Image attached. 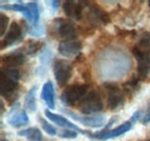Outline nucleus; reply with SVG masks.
I'll return each instance as SVG.
<instances>
[{
  "label": "nucleus",
  "instance_id": "f257e3e1",
  "mask_svg": "<svg viewBox=\"0 0 150 141\" xmlns=\"http://www.w3.org/2000/svg\"><path fill=\"white\" fill-rule=\"evenodd\" d=\"M132 53L137 63V76L143 80L150 73V36L143 37L132 49Z\"/></svg>",
  "mask_w": 150,
  "mask_h": 141
},
{
  "label": "nucleus",
  "instance_id": "f03ea898",
  "mask_svg": "<svg viewBox=\"0 0 150 141\" xmlns=\"http://www.w3.org/2000/svg\"><path fill=\"white\" fill-rule=\"evenodd\" d=\"M103 108H104V104H103L102 97L96 90L88 91V94L82 98V101L77 105L79 111L84 116L98 115L103 110Z\"/></svg>",
  "mask_w": 150,
  "mask_h": 141
},
{
  "label": "nucleus",
  "instance_id": "7ed1b4c3",
  "mask_svg": "<svg viewBox=\"0 0 150 141\" xmlns=\"http://www.w3.org/2000/svg\"><path fill=\"white\" fill-rule=\"evenodd\" d=\"M52 33L56 38L64 41H72L77 36L76 27L73 21L65 18H57L52 22Z\"/></svg>",
  "mask_w": 150,
  "mask_h": 141
},
{
  "label": "nucleus",
  "instance_id": "20e7f679",
  "mask_svg": "<svg viewBox=\"0 0 150 141\" xmlns=\"http://www.w3.org/2000/svg\"><path fill=\"white\" fill-rule=\"evenodd\" d=\"M88 94V85L87 83H75L65 89L60 96V101L65 106L79 105L82 98Z\"/></svg>",
  "mask_w": 150,
  "mask_h": 141
},
{
  "label": "nucleus",
  "instance_id": "39448f33",
  "mask_svg": "<svg viewBox=\"0 0 150 141\" xmlns=\"http://www.w3.org/2000/svg\"><path fill=\"white\" fill-rule=\"evenodd\" d=\"M53 74L59 87H65L73 74V65L68 60L56 59L53 63Z\"/></svg>",
  "mask_w": 150,
  "mask_h": 141
},
{
  "label": "nucleus",
  "instance_id": "423d86ee",
  "mask_svg": "<svg viewBox=\"0 0 150 141\" xmlns=\"http://www.w3.org/2000/svg\"><path fill=\"white\" fill-rule=\"evenodd\" d=\"M20 86L18 81H13L9 78H7L5 74L1 73L0 79V93L4 98L8 101L9 104H13L18 97H19Z\"/></svg>",
  "mask_w": 150,
  "mask_h": 141
},
{
  "label": "nucleus",
  "instance_id": "0eeeda50",
  "mask_svg": "<svg viewBox=\"0 0 150 141\" xmlns=\"http://www.w3.org/2000/svg\"><path fill=\"white\" fill-rule=\"evenodd\" d=\"M104 89L108 93V106L110 110H117L125 103V93L115 83H104Z\"/></svg>",
  "mask_w": 150,
  "mask_h": 141
},
{
  "label": "nucleus",
  "instance_id": "6e6552de",
  "mask_svg": "<svg viewBox=\"0 0 150 141\" xmlns=\"http://www.w3.org/2000/svg\"><path fill=\"white\" fill-rule=\"evenodd\" d=\"M23 41V29L19 22L14 21L11 23L5 37L1 41V50L13 46Z\"/></svg>",
  "mask_w": 150,
  "mask_h": 141
},
{
  "label": "nucleus",
  "instance_id": "1a4fd4ad",
  "mask_svg": "<svg viewBox=\"0 0 150 141\" xmlns=\"http://www.w3.org/2000/svg\"><path fill=\"white\" fill-rule=\"evenodd\" d=\"M62 112H65L66 115H68L72 119H74L75 122H79L82 125L87 126V127H102L105 122H106V118L104 115H91V116H79L77 113H75L74 111L72 110H62Z\"/></svg>",
  "mask_w": 150,
  "mask_h": 141
},
{
  "label": "nucleus",
  "instance_id": "9d476101",
  "mask_svg": "<svg viewBox=\"0 0 150 141\" xmlns=\"http://www.w3.org/2000/svg\"><path fill=\"white\" fill-rule=\"evenodd\" d=\"M87 20H88L89 24L93 27H102V26H106L110 23L109 14L104 9H102L100 7H98L96 5L88 6Z\"/></svg>",
  "mask_w": 150,
  "mask_h": 141
},
{
  "label": "nucleus",
  "instance_id": "9b49d317",
  "mask_svg": "<svg viewBox=\"0 0 150 141\" xmlns=\"http://www.w3.org/2000/svg\"><path fill=\"white\" fill-rule=\"evenodd\" d=\"M45 116L52 122V123L57 124L59 126H61L62 128H68V130H74L79 133H82L84 134L86 137H89V138H93V133L89 132V131H86V130H82L80 128L79 126H76L74 123H72L71 120H68L67 118H65L64 116H60V115H57V113H53L51 110H45Z\"/></svg>",
  "mask_w": 150,
  "mask_h": 141
},
{
  "label": "nucleus",
  "instance_id": "f8f14e48",
  "mask_svg": "<svg viewBox=\"0 0 150 141\" xmlns=\"http://www.w3.org/2000/svg\"><path fill=\"white\" fill-rule=\"evenodd\" d=\"M7 123L12 127H21L29 123V117L27 115V111L21 109L20 104L16 103L12 106L9 112L7 113Z\"/></svg>",
  "mask_w": 150,
  "mask_h": 141
},
{
  "label": "nucleus",
  "instance_id": "ddd939ff",
  "mask_svg": "<svg viewBox=\"0 0 150 141\" xmlns=\"http://www.w3.org/2000/svg\"><path fill=\"white\" fill-rule=\"evenodd\" d=\"M83 49V44L81 41L72 39V41H64L60 42L58 45V52L66 58H73L81 53Z\"/></svg>",
  "mask_w": 150,
  "mask_h": 141
},
{
  "label": "nucleus",
  "instance_id": "4468645a",
  "mask_svg": "<svg viewBox=\"0 0 150 141\" xmlns=\"http://www.w3.org/2000/svg\"><path fill=\"white\" fill-rule=\"evenodd\" d=\"M1 61L4 63V65H6L7 67H13L16 68L18 66H22L25 61H27V56L20 49H16L15 51L7 54H4L1 57Z\"/></svg>",
  "mask_w": 150,
  "mask_h": 141
},
{
  "label": "nucleus",
  "instance_id": "2eb2a0df",
  "mask_svg": "<svg viewBox=\"0 0 150 141\" xmlns=\"http://www.w3.org/2000/svg\"><path fill=\"white\" fill-rule=\"evenodd\" d=\"M83 8H84V5H82V2L67 0L62 4V9H64L65 14L68 18L73 19V20H77V21L82 19Z\"/></svg>",
  "mask_w": 150,
  "mask_h": 141
},
{
  "label": "nucleus",
  "instance_id": "dca6fc26",
  "mask_svg": "<svg viewBox=\"0 0 150 141\" xmlns=\"http://www.w3.org/2000/svg\"><path fill=\"white\" fill-rule=\"evenodd\" d=\"M40 97L45 102V104H46V106L49 109L53 110L56 108V103H54V88H53V83L51 81H46L43 85Z\"/></svg>",
  "mask_w": 150,
  "mask_h": 141
},
{
  "label": "nucleus",
  "instance_id": "f3484780",
  "mask_svg": "<svg viewBox=\"0 0 150 141\" xmlns=\"http://www.w3.org/2000/svg\"><path fill=\"white\" fill-rule=\"evenodd\" d=\"M36 93H37V86H34L29 89L24 96V109L29 112H36L37 110V103H36Z\"/></svg>",
  "mask_w": 150,
  "mask_h": 141
},
{
  "label": "nucleus",
  "instance_id": "a211bd4d",
  "mask_svg": "<svg viewBox=\"0 0 150 141\" xmlns=\"http://www.w3.org/2000/svg\"><path fill=\"white\" fill-rule=\"evenodd\" d=\"M132 122L131 120H128V122H125V123H122L121 125H119L118 127H115V128H112V130H110L103 138H102V140H109V139H113V138H117V137H120V135H122V134H125L126 132H128L129 130L132 128Z\"/></svg>",
  "mask_w": 150,
  "mask_h": 141
},
{
  "label": "nucleus",
  "instance_id": "6ab92c4d",
  "mask_svg": "<svg viewBox=\"0 0 150 141\" xmlns=\"http://www.w3.org/2000/svg\"><path fill=\"white\" fill-rule=\"evenodd\" d=\"M45 49V44L40 41H28L25 45H23L21 48V50L25 53V56H35L38 51L44 50Z\"/></svg>",
  "mask_w": 150,
  "mask_h": 141
},
{
  "label": "nucleus",
  "instance_id": "aec40b11",
  "mask_svg": "<svg viewBox=\"0 0 150 141\" xmlns=\"http://www.w3.org/2000/svg\"><path fill=\"white\" fill-rule=\"evenodd\" d=\"M18 135L19 137H24L29 141H42L44 139L40 130L37 127H29V128L21 130L18 132Z\"/></svg>",
  "mask_w": 150,
  "mask_h": 141
},
{
  "label": "nucleus",
  "instance_id": "412c9836",
  "mask_svg": "<svg viewBox=\"0 0 150 141\" xmlns=\"http://www.w3.org/2000/svg\"><path fill=\"white\" fill-rule=\"evenodd\" d=\"M140 78L137 75H133L131 79L128 81H126L124 85H122V91L128 95V96H132L137 89L140 88Z\"/></svg>",
  "mask_w": 150,
  "mask_h": 141
},
{
  "label": "nucleus",
  "instance_id": "4be33fe9",
  "mask_svg": "<svg viewBox=\"0 0 150 141\" xmlns=\"http://www.w3.org/2000/svg\"><path fill=\"white\" fill-rule=\"evenodd\" d=\"M27 8L30 14V19L28 23L33 26L39 24V7H38L37 1H30L29 4H27Z\"/></svg>",
  "mask_w": 150,
  "mask_h": 141
},
{
  "label": "nucleus",
  "instance_id": "5701e85b",
  "mask_svg": "<svg viewBox=\"0 0 150 141\" xmlns=\"http://www.w3.org/2000/svg\"><path fill=\"white\" fill-rule=\"evenodd\" d=\"M1 73L5 74L7 78H9L11 80L13 81H19L20 78H21V73L19 70L16 68H13V67H7V66H4L1 68Z\"/></svg>",
  "mask_w": 150,
  "mask_h": 141
},
{
  "label": "nucleus",
  "instance_id": "b1692460",
  "mask_svg": "<svg viewBox=\"0 0 150 141\" xmlns=\"http://www.w3.org/2000/svg\"><path fill=\"white\" fill-rule=\"evenodd\" d=\"M38 122L40 123V125H42V127H43V130L49 134V135H57L58 134V131L56 130V127L52 125V124H50L49 122H46L45 119H43L42 117H39L38 118Z\"/></svg>",
  "mask_w": 150,
  "mask_h": 141
},
{
  "label": "nucleus",
  "instance_id": "393cba45",
  "mask_svg": "<svg viewBox=\"0 0 150 141\" xmlns=\"http://www.w3.org/2000/svg\"><path fill=\"white\" fill-rule=\"evenodd\" d=\"M27 29H28V34L34 36V37H39V36L44 35V27L40 23L39 24H35V26L29 24L27 27Z\"/></svg>",
  "mask_w": 150,
  "mask_h": 141
},
{
  "label": "nucleus",
  "instance_id": "a878e982",
  "mask_svg": "<svg viewBox=\"0 0 150 141\" xmlns=\"http://www.w3.org/2000/svg\"><path fill=\"white\" fill-rule=\"evenodd\" d=\"M9 18L6 14H0V36H5V34L7 33V28H9Z\"/></svg>",
  "mask_w": 150,
  "mask_h": 141
},
{
  "label": "nucleus",
  "instance_id": "bb28decb",
  "mask_svg": "<svg viewBox=\"0 0 150 141\" xmlns=\"http://www.w3.org/2000/svg\"><path fill=\"white\" fill-rule=\"evenodd\" d=\"M77 133L74 130H68V128H62L60 132H58V135L60 138H64V139H75L77 138Z\"/></svg>",
  "mask_w": 150,
  "mask_h": 141
},
{
  "label": "nucleus",
  "instance_id": "cd10ccee",
  "mask_svg": "<svg viewBox=\"0 0 150 141\" xmlns=\"http://www.w3.org/2000/svg\"><path fill=\"white\" fill-rule=\"evenodd\" d=\"M142 123L143 124L150 123V108H149V110L147 111V113L143 116V118H142Z\"/></svg>",
  "mask_w": 150,
  "mask_h": 141
},
{
  "label": "nucleus",
  "instance_id": "c85d7f7f",
  "mask_svg": "<svg viewBox=\"0 0 150 141\" xmlns=\"http://www.w3.org/2000/svg\"><path fill=\"white\" fill-rule=\"evenodd\" d=\"M140 115H141V111H136V112H134V113H133V117H132V119H131L132 123L136 122V120L140 118Z\"/></svg>",
  "mask_w": 150,
  "mask_h": 141
},
{
  "label": "nucleus",
  "instance_id": "c756f323",
  "mask_svg": "<svg viewBox=\"0 0 150 141\" xmlns=\"http://www.w3.org/2000/svg\"><path fill=\"white\" fill-rule=\"evenodd\" d=\"M58 4H59V1H51V5H52L53 9H57V8H58Z\"/></svg>",
  "mask_w": 150,
  "mask_h": 141
},
{
  "label": "nucleus",
  "instance_id": "7c9ffc66",
  "mask_svg": "<svg viewBox=\"0 0 150 141\" xmlns=\"http://www.w3.org/2000/svg\"><path fill=\"white\" fill-rule=\"evenodd\" d=\"M4 112H5V105H4V102L1 101V115H4Z\"/></svg>",
  "mask_w": 150,
  "mask_h": 141
},
{
  "label": "nucleus",
  "instance_id": "2f4dec72",
  "mask_svg": "<svg viewBox=\"0 0 150 141\" xmlns=\"http://www.w3.org/2000/svg\"><path fill=\"white\" fill-rule=\"evenodd\" d=\"M42 141H56V140H50V139H43Z\"/></svg>",
  "mask_w": 150,
  "mask_h": 141
},
{
  "label": "nucleus",
  "instance_id": "473e14b6",
  "mask_svg": "<svg viewBox=\"0 0 150 141\" xmlns=\"http://www.w3.org/2000/svg\"><path fill=\"white\" fill-rule=\"evenodd\" d=\"M140 141H150V139H148V140H140Z\"/></svg>",
  "mask_w": 150,
  "mask_h": 141
},
{
  "label": "nucleus",
  "instance_id": "72a5a7b5",
  "mask_svg": "<svg viewBox=\"0 0 150 141\" xmlns=\"http://www.w3.org/2000/svg\"><path fill=\"white\" fill-rule=\"evenodd\" d=\"M1 141H7V140H5V139H1Z\"/></svg>",
  "mask_w": 150,
  "mask_h": 141
},
{
  "label": "nucleus",
  "instance_id": "f704fd0d",
  "mask_svg": "<svg viewBox=\"0 0 150 141\" xmlns=\"http://www.w3.org/2000/svg\"><path fill=\"white\" fill-rule=\"evenodd\" d=\"M148 4H149V7H150V1H149V2H148Z\"/></svg>",
  "mask_w": 150,
  "mask_h": 141
}]
</instances>
